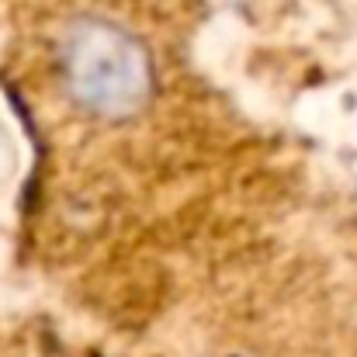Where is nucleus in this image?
Returning a JSON list of instances; mask_svg holds the SVG:
<instances>
[{
	"label": "nucleus",
	"mask_w": 357,
	"mask_h": 357,
	"mask_svg": "<svg viewBox=\"0 0 357 357\" xmlns=\"http://www.w3.org/2000/svg\"><path fill=\"white\" fill-rule=\"evenodd\" d=\"M56 70L70 105L105 125L139 119L156 94V66L146 42L105 14L66 21L56 38Z\"/></svg>",
	"instance_id": "1"
}]
</instances>
